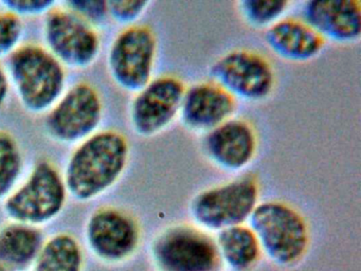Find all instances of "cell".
<instances>
[{"label": "cell", "mask_w": 361, "mask_h": 271, "mask_svg": "<svg viewBox=\"0 0 361 271\" xmlns=\"http://www.w3.org/2000/svg\"><path fill=\"white\" fill-rule=\"evenodd\" d=\"M9 70L18 97L29 112L42 114L60 100L64 68L46 49L35 44L20 47L10 57Z\"/></svg>", "instance_id": "obj_3"}, {"label": "cell", "mask_w": 361, "mask_h": 271, "mask_svg": "<svg viewBox=\"0 0 361 271\" xmlns=\"http://www.w3.org/2000/svg\"><path fill=\"white\" fill-rule=\"evenodd\" d=\"M215 241L224 266L231 271L253 270L263 255L257 235L247 224L219 231Z\"/></svg>", "instance_id": "obj_17"}, {"label": "cell", "mask_w": 361, "mask_h": 271, "mask_svg": "<svg viewBox=\"0 0 361 271\" xmlns=\"http://www.w3.org/2000/svg\"><path fill=\"white\" fill-rule=\"evenodd\" d=\"M98 91L88 84H75L52 108L46 120L49 135L61 143H77L94 135L102 120Z\"/></svg>", "instance_id": "obj_11"}, {"label": "cell", "mask_w": 361, "mask_h": 271, "mask_svg": "<svg viewBox=\"0 0 361 271\" xmlns=\"http://www.w3.org/2000/svg\"><path fill=\"white\" fill-rule=\"evenodd\" d=\"M0 4L7 12L16 16H37L48 14L54 10L56 1L54 0H3Z\"/></svg>", "instance_id": "obj_25"}, {"label": "cell", "mask_w": 361, "mask_h": 271, "mask_svg": "<svg viewBox=\"0 0 361 271\" xmlns=\"http://www.w3.org/2000/svg\"><path fill=\"white\" fill-rule=\"evenodd\" d=\"M22 19L12 13H0V57L13 53L22 40Z\"/></svg>", "instance_id": "obj_22"}, {"label": "cell", "mask_w": 361, "mask_h": 271, "mask_svg": "<svg viewBox=\"0 0 361 271\" xmlns=\"http://www.w3.org/2000/svg\"><path fill=\"white\" fill-rule=\"evenodd\" d=\"M22 167V152L16 138L8 131H0V199L12 190Z\"/></svg>", "instance_id": "obj_21"}, {"label": "cell", "mask_w": 361, "mask_h": 271, "mask_svg": "<svg viewBox=\"0 0 361 271\" xmlns=\"http://www.w3.org/2000/svg\"><path fill=\"white\" fill-rule=\"evenodd\" d=\"M259 192L257 176L245 174L196 194L190 214L196 226L206 231L245 224L259 203Z\"/></svg>", "instance_id": "obj_4"}, {"label": "cell", "mask_w": 361, "mask_h": 271, "mask_svg": "<svg viewBox=\"0 0 361 271\" xmlns=\"http://www.w3.org/2000/svg\"><path fill=\"white\" fill-rule=\"evenodd\" d=\"M49 52L62 65L83 69L96 61L100 38L94 27L68 8H54L44 25Z\"/></svg>", "instance_id": "obj_10"}, {"label": "cell", "mask_w": 361, "mask_h": 271, "mask_svg": "<svg viewBox=\"0 0 361 271\" xmlns=\"http://www.w3.org/2000/svg\"><path fill=\"white\" fill-rule=\"evenodd\" d=\"M155 32L145 25H133L120 32L109 54L114 82L128 92H138L153 78L157 59Z\"/></svg>", "instance_id": "obj_7"}, {"label": "cell", "mask_w": 361, "mask_h": 271, "mask_svg": "<svg viewBox=\"0 0 361 271\" xmlns=\"http://www.w3.org/2000/svg\"><path fill=\"white\" fill-rule=\"evenodd\" d=\"M66 195L64 179L56 167L43 161L35 167L26 183L8 197L6 213L20 224H45L62 211Z\"/></svg>", "instance_id": "obj_8"}, {"label": "cell", "mask_w": 361, "mask_h": 271, "mask_svg": "<svg viewBox=\"0 0 361 271\" xmlns=\"http://www.w3.org/2000/svg\"><path fill=\"white\" fill-rule=\"evenodd\" d=\"M43 234L30 224H8L0 230V263L20 268L37 258L43 246Z\"/></svg>", "instance_id": "obj_18"}, {"label": "cell", "mask_w": 361, "mask_h": 271, "mask_svg": "<svg viewBox=\"0 0 361 271\" xmlns=\"http://www.w3.org/2000/svg\"><path fill=\"white\" fill-rule=\"evenodd\" d=\"M130 144L123 133L104 131L82 142L69 159L66 190L80 201H88L111 188L126 171Z\"/></svg>", "instance_id": "obj_1"}, {"label": "cell", "mask_w": 361, "mask_h": 271, "mask_svg": "<svg viewBox=\"0 0 361 271\" xmlns=\"http://www.w3.org/2000/svg\"><path fill=\"white\" fill-rule=\"evenodd\" d=\"M264 40L276 56L291 63L312 61L326 42L303 19L285 16L265 30Z\"/></svg>", "instance_id": "obj_16"}, {"label": "cell", "mask_w": 361, "mask_h": 271, "mask_svg": "<svg viewBox=\"0 0 361 271\" xmlns=\"http://www.w3.org/2000/svg\"><path fill=\"white\" fill-rule=\"evenodd\" d=\"M83 252L71 234L54 235L42 246L35 258V271H81Z\"/></svg>", "instance_id": "obj_19"}, {"label": "cell", "mask_w": 361, "mask_h": 271, "mask_svg": "<svg viewBox=\"0 0 361 271\" xmlns=\"http://www.w3.org/2000/svg\"><path fill=\"white\" fill-rule=\"evenodd\" d=\"M259 138L246 119H229L202 138V150L215 167L226 171L246 169L257 156Z\"/></svg>", "instance_id": "obj_13"}, {"label": "cell", "mask_w": 361, "mask_h": 271, "mask_svg": "<svg viewBox=\"0 0 361 271\" xmlns=\"http://www.w3.org/2000/svg\"><path fill=\"white\" fill-rule=\"evenodd\" d=\"M151 2L147 0H113L107 1L109 16L122 25H133L145 14Z\"/></svg>", "instance_id": "obj_23"}, {"label": "cell", "mask_w": 361, "mask_h": 271, "mask_svg": "<svg viewBox=\"0 0 361 271\" xmlns=\"http://www.w3.org/2000/svg\"><path fill=\"white\" fill-rule=\"evenodd\" d=\"M238 102L223 87L211 80L187 86L178 118L185 128L206 133L233 118Z\"/></svg>", "instance_id": "obj_14"}, {"label": "cell", "mask_w": 361, "mask_h": 271, "mask_svg": "<svg viewBox=\"0 0 361 271\" xmlns=\"http://www.w3.org/2000/svg\"><path fill=\"white\" fill-rule=\"evenodd\" d=\"M185 88V83L172 74L152 78L136 92L130 105V124L135 133L149 138L168 128L179 116Z\"/></svg>", "instance_id": "obj_9"}, {"label": "cell", "mask_w": 361, "mask_h": 271, "mask_svg": "<svg viewBox=\"0 0 361 271\" xmlns=\"http://www.w3.org/2000/svg\"><path fill=\"white\" fill-rule=\"evenodd\" d=\"M301 18L325 42L350 44L358 42L361 36L358 0H310L303 4Z\"/></svg>", "instance_id": "obj_15"}, {"label": "cell", "mask_w": 361, "mask_h": 271, "mask_svg": "<svg viewBox=\"0 0 361 271\" xmlns=\"http://www.w3.org/2000/svg\"><path fill=\"white\" fill-rule=\"evenodd\" d=\"M151 256L158 271H221L224 267L214 237L196 224L164 229L152 243Z\"/></svg>", "instance_id": "obj_5"}, {"label": "cell", "mask_w": 361, "mask_h": 271, "mask_svg": "<svg viewBox=\"0 0 361 271\" xmlns=\"http://www.w3.org/2000/svg\"><path fill=\"white\" fill-rule=\"evenodd\" d=\"M210 76L236 101H264L272 95L276 82L271 61L250 49H234L221 55L211 65Z\"/></svg>", "instance_id": "obj_6"}, {"label": "cell", "mask_w": 361, "mask_h": 271, "mask_svg": "<svg viewBox=\"0 0 361 271\" xmlns=\"http://www.w3.org/2000/svg\"><path fill=\"white\" fill-rule=\"evenodd\" d=\"M87 241L101 260L123 262L134 255L141 241L138 222L117 207H102L88 220Z\"/></svg>", "instance_id": "obj_12"}, {"label": "cell", "mask_w": 361, "mask_h": 271, "mask_svg": "<svg viewBox=\"0 0 361 271\" xmlns=\"http://www.w3.org/2000/svg\"><path fill=\"white\" fill-rule=\"evenodd\" d=\"M66 8L87 21L94 27L97 23H103L109 16L107 1L101 0H73L65 2Z\"/></svg>", "instance_id": "obj_24"}, {"label": "cell", "mask_w": 361, "mask_h": 271, "mask_svg": "<svg viewBox=\"0 0 361 271\" xmlns=\"http://www.w3.org/2000/svg\"><path fill=\"white\" fill-rule=\"evenodd\" d=\"M0 271H8L7 267L0 263Z\"/></svg>", "instance_id": "obj_27"}, {"label": "cell", "mask_w": 361, "mask_h": 271, "mask_svg": "<svg viewBox=\"0 0 361 271\" xmlns=\"http://www.w3.org/2000/svg\"><path fill=\"white\" fill-rule=\"evenodd\" d=\"M8 93H9V78L3 68L0 67V108L5 104Z\"/></svg>", "instance_id": "obj_26"}, {"label": "cell", "mask_w": 361, "mask_h": 271, "mask_svg": "<svg viewBox=\"0 0 361 271\" xmlns=\"http://www.w3.org/2000/svg\"><path fill=\"white\" fill-rule=\"evenodd\" d=\"M262 252L282 268L298 266L307 254L310 231L303 214L288 203H259L249 218Z\"/></svg>", "instance_id": "obj_2"}, {"label": "cell", "mask_w": 361, "mask_h": 271, "mask_svg": "<svg viewBox=\"0 0 361 271\" xmlns=\"http://www.w3.org/2000/svg\"><path fill=\"white\" fill-rule=\"evenodd\" d=\"M290 2L286 0H242L238 10L247 25L267 30L285 16Z\"/></svg>", "instance_id": "obj_20"}]
</instances>
